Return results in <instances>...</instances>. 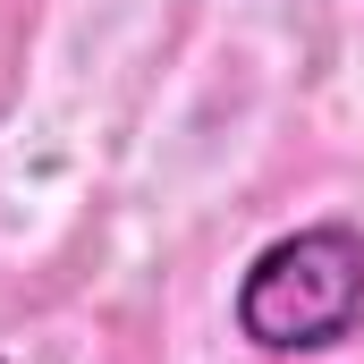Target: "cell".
<instances>
[{
  "label": "cell",
  "mask_w": 364,
  "mask_h": 364,
  "mask_svg": "<svg viewBox=\"0 0 364 364\" xmlns=\"http://www.w3.org/2000/svg\"><path fill=\"white\" fill-rule=\"evenodd\" d=\"M364 322V229L314 220L272 237L237 279V339L263 356H322Z\"/></svg>",
  "instance_id": "1"
}]
</instances>
